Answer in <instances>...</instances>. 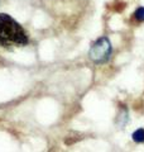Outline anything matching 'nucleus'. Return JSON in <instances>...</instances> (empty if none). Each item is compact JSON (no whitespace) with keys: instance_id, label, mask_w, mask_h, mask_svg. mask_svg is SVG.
Here are the masks:
<instances>
[{"instance_id":"f257e3e1","label":"nucleus","mask_w":144,"mask_h":152,"mask_svg":"<svg viewBox=\"0 0 144 152\" xmlns=\"http://www.w3.org/2000/svg\"><path fill=\"white\" fill-rule=\"evenodd\" d=\"M27 43L28 38L23 28L10 15L3 13L0 14V45L24 46Z\"/></svg>"},{"instance_id":"f03ea898","label":"nucleus","mask_w":144,"mask_h":152,"mask_svg":"<svg viewBox=\"0 0 144 152\" xmlns=\"http://www.w3.org/2000/svg\"><path fill=\"white\" fill-rule=\"evenodd\" d=\"M110 55H111V45L108 38H100L92 45L90 50V57L91 60L96 64H104L109 60Z\"/></svg>"},{"instance_id":"7ed1b4c3","label":"nucleus","mask_w":144,"mask_h":152,"mask_svg":"<svg viewBox=\"0 0 144 152\" xmlns=\"http://www.w3.org/2000/svg\"><path fill=\"white\" fill-rule=\"evenodd\" d=\"M133 140L140 143V142H144V129H138L133 133Z\"/></svg>"},{"instance_id":"20e7f679","label":"nucleus","mask_w":144,"mask_h":152,"mask_svg":"<svg viewBox=\"0 0 144 152\" xmlns=\"http://www.w3.org/2000/svg\"><path fill=\"white\" fill-rule=\"evenodd\" d=\"M135 18L139 22H144V8H139L135 12Z\"/></svg>"}]
</instances>
